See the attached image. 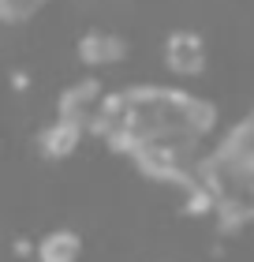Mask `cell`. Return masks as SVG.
<instances>
[{"label":"cell","mask_w":254,"mask_h":262,"mask_svg":"<svg viewBox=\"0 0 254 262\" xmlns=\"http://www.w3.org/2000/svg\"><path fill=\"white\" fill-rule=\"evenodd\" d=\"M213 127V105L176 86H138L105 94L90 131L135 154L150 176L191 184L202 169L195 154Z\"/></svg>","instance_id":"cell-1"},{"label":"cell","mask_w":254,"mask_h":262,"mask_svg":"<svg viewBox=\"0 0 254 262\" xmlns=\"http://www.w3.org/2000/svg\"><path fill=\"white\" fill-rule=\"evenodd\" d=\"M205 41L198 38V34H191V30H176V34H168V41H165V64L172 75L179 79H195L205 71Z\"/></svg>","instance_id":"cell-2"},{"label":"cell","mask_w":254,"mask_h":262,"mask_svg":"<svg viewBox=\"0 0 254 262\" xmlns=\"http://www.w3.org/2000/svg\"><path fill=\"white\" fill-rule=\"evenodd\" d=\"M101 101H105V90L98 82H79V86H71L64 98H60L56 116H64V120L79 124V127H90L98 109H101Z\"/></svg>","instance_id":"cell-3"},{"label":"cell","mask_w":254,"mask_h":262,"mask_svg":"<svg viewBox=\"0 0 254 262\" xmlns=\"http://www.w3.org/2000/svg\"><path fill=\"white\" fill-rule=\"evenodd\" d=\"M79 56L90 68H116L127 56V41L120 34H108V30H90L79 41Z\"/></svg>","instance_id":"cell-4"},{"label":"cell","mask_w":254,"mask_h":262,"mask_svg":"<svg viewBox=\"0 0 254 262\" xmlns=\"http://www.w3.org/2000/svg\"><path fill=\"white\" fill-rule=\"evenodd\" d=\"M34 255H38V262H79L82 236L71 232V229H53V232H45L38 240Z\"/></svg>","instance_id":"cell-5"},{"label":"cell","mask_w":254,"mask_h":262,"mask_svg":"<svg viewBox=\"0 0 254 262\" xmlns=\"http://www.w3.org/2000/svg\"><path fill=\"white\" fill-rule=\"evenodd\" d=\"M82 131L86 127H79V124H71L64 120V116H56V120L45 127V135H41V146L53 154V158H64V154H71L79 146V139H82Z\"/></svg>","instance_id":"cell-6"},{"label":"cell","mask_w":254,"mask_h":262,"mask_svg":"<svg viewBox=\"0 0 254 262\" xmlns=\"http://www.w3.org/2000/svg\"><path fill=\"white\" fill-rule=\"evenodd\" d=\"M41 4H45V0H0V19L22 23V19H30Z\"/></svg>","instance_id":"cell-7"}]
</instances>
